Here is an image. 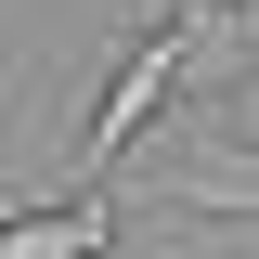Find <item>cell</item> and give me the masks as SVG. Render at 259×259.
<instances>
[{"label": "cell", "mask_w": 259, "mask_h": 259, "mask_svg": "<svg viewBox=\"0 0 259 259\" xmlns=\"http://www.w3.org/2000/svg\"><path fill=\"white\" fill-rule=\"evenodd\" d=\"M168 91H182V13H130V39H117V65H104V91H91V130H78V156H65V194H104L130 168V143L168 117Z\"/></svg>", "instance_id": "obj_1"}, {"label": "cell", "mask_w": 259, "mask_h": 259, "mask_svg": "<svg viewBox=\"0 0 259 259\" xmlns=\"http://www.w3.org/2000/svg\"><path fill=\"white\" fill-rule=\"evenodd\" d=\"M104 246H117V194H52L0 221V259H104Z\"/></svg>", "instance_id": "obj_2"}, {"label": "cell", "mask_w": 259, "mask_h": 259, "mask_svg": "<svg viewBox=\"0 0 259 259\" xmlns=\"http://www.w3.org/2000/svg\"><path fill=\"white\" fill-rule=\"evenodd\" d=\"M143 194H156V207H194V221H259V156H221V143H194V156H168Z\"/></svg>", "instance_id": "obj_3"}, {"label": "cell", "mask_w": 259, "mask_h": 259, "mask_svg": "<svg viewBox=\"0 0 259 259\" xmlns=\"http://www.w3.org/2000/svg\"><path fill=\"white\" fill-rule=\"evenodd\" d=\"M156 13H233V0H156Z\"/></svg>", "instance_id": "obj_4"}]
</instances>
